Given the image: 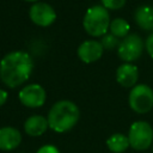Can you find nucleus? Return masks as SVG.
I'll use <instances>...</instances> for the list:
<instances>
[{
	"instance_id": "obj_1",
	"label": "nucleus",
	"mask_w": 153,
	"mask_h": 153,
	"mask_svg": "<svg viewBox=\"0 0 153 153\" xmlns=\"http://www.w3.org/2000/svg\"><path fill=\"white\" fill-rule=\"evenodd\" d=\"M33 68L32 57L22 50L6 54L0 61V79L10 88L24 84Z\"/></svg>"
},
{
	"instance_id": "obj_2",
	"label": "nucleus",
	"mask_w": 153,
	"mask_h": 153,
	"mask_svg": "<svg viewBox=\"0 0 153 153\" xmlns=\"http://www.w3.org/2000/svg\"><path fill=\"white\" fill-rule=\"evenodd\" d=\"M80 111L75 103L71 100L56 102L48 112L49 128L56 133H65L71 130L79 121Z\"/></svg>"
},
{
	"instance_id": "obj_3",
	"label": "nucleus",
	"mask_w": 153,
	"mask_h": 153,
	"mask_svg": "<svg viewBox=\"0 0 153 153\" xmlns=\"http://www.w3.org/2000/svg\"><path fill=\"white\" fill-rule=\"evenodd\" d=\"M82 26L92 37H100L105 35L110 27V16L108 10L102 5L90 7L84 16Z\"/></svg>"
},
{
	"instance_id": "obj_4",
	"label": "nucleus",
	"mask_w": 153,
	"mask_h": 153,
	"mask_svg": "<svg viewBox=\"0 0 153 153\" xmlns=\"http://www.w3.org/2000/svg\"><path fill=\"white\" fill-rule=\"evenodd\" d=\"M129 145L136 151H145L153 143V128L146 121H135L128 133Z\"/></svg>"
},
{
	"instance_id": "obj_5",
	"label": "nucleus",
	"mask_w": 153,
	"mask_h": 153,
	"mask_svg": "<svg viewBox=\"0 0 153 153\" xmlns=\"http://www.w3.org/2000/svg\"><path fill=\"white\" fill-rule=\"evenodd\" d=\"M129 106L137 114H146L153 108V90L146 84H137L129 92Z\"/></svg>"
},
{
	"instance_id": "obj_6",
	"label": "nucleus",
	"mask_w": 153,
	"mask_h": 153,
	"mask_svg": "<svg viewBox=\"0 0 153 153\" xmlns=\"http://www.w3.org/2000/svg\"><path fill=\"white\" fill-rule=\"evenodd\" d=\"M145 48V43L142 38L137 33H129L126 36L121 42L117 48V54L121 60L124 62H133L136 61Z\"/></svg>"
},
{
	"instance_id": "obj_7",
	"label": "nucleus",
	"mask_w": 153,
	"mask_h": 153,
	"mask_svg": "<svg viewBox=\"0 0 153 153\" xmlns=\"http://www.w3.org/2000/svg\"><path fill=\"white\" fill-rule=\"evenodd\" d=\"M31 22L38 26H49L56 19L55 10L47 2H35L29 10Z\"/></svg>"
},
{
	"instance_id": "obj_8",
	"label": "nucleus",
	"mask_w": 153,
	"mask_h": 153,
	"mask_svg": "<svg viewBox=\"0 0 153 153\" xmlns=\"http://www.w3.org/2000/svg\"><path fill=\"white\" fill-rule=\"evenodd\" d=\"M45 91L39 84L24 86L19 92V100L27 108H39L45 103Z\"/></svg>"
},
{
	"instance_id": "obj_9",
	"label": "nucleus",
	"mask_w": 153,
	"mask_h": 153,
	"mask_svg": "<svg viewBox=\"0 0 153 153\" xmlns=\"http://www.w3.org/2000/svg\"><path fill=\"white\" fill-rule=\"evenodd\" d=\"M103 45L100 42L94 39H87L84 41L78 47V57L85 62V63H92L97 60H99L103 55Z\"/></svg>"
},
{
	"instance_id": "obj_10",
	"label": "nucleus",
	"mask_w": 153,
	"mask_h": 153,
	"mask_svg": "<svg viewBox=\"0 0 153 153\" xmlns=\"http://www.w3.org/2000/svg\"><path fill=\"white\" fill-rule=\"evenodd\" d=\"M139 78V69L135 65L126 62L116 71V80L123 87H133L136 85Z\"/></svg>"
},
{
	"instance_id": "obj_11",
	"label": "nucleus",
	"mask_w": 153,
	"mask_h": 153,
	"mask_svg": "<svg viewBox=\"0 0 153 153\" xmlns=\"http://www.w3.org/2000/svg\"><path fill=\"white\" fill-rule=\"evenodd\" d=\"M22 142V134L18 129L13 127L0 128V149L12 151L19 146Z\"/></svg>"
},
{
	"instance_id": "obj_12",
	"label": "nucleus",
	"mask_w": 153,
	"mask_h": 153,
	"mask_svg": "<svg viewBox=\"0 0 153 153\" xmlns=\"http://www.w3.org/2000/svg\"><path fill=\"white\" fill-rule=\"evenodd\" d=\"M48 128V120L41 115H32L24 123V130L29 136H41Z\"/></svg>"
},
{
	"instance_id": "obj_13",
	"label": "nucleus",
	"mask_w": 153,
	"mask_h": 153,
	"mask_svg": "<svg viewBox=\"0 0 153 153\" xmlns=\"http://www.w3.org/2000/svg\"><path fill=\"white\" fill-rule=\"evenodd\" d=\"M134 20L139 27L146 31L153 30V7L149 5H142L135 10Z\"/></svg>"
},
{
	"instance_id": "obj_14",
	"label": "nucleus",
	"mask_w": 153,
	"mask_h": 153,
	"mask_svg": "<svg viewBox=\"0 0 153 153\" xmlns=\"http://www.w3.org/2000/svg\"><path fill=\"white\" fill-rule=\"evenodd\" d=\"M106 146L112 153H123L130 145L127 135L116 133L106 140Z\"/></svg>"
},
{
	"instance_id": "obj_15",
	"label": "nucleus",
	"mask_w": 153,
	"mask_h": 153,
	"mask_svg": "<svg viewBox=\"0 0 153 153\" xmlns=\"http://www.w3.org/2000/svg\"><path fill=\"white\" fill-rule=\"evenodd\" d=\"M110 32L118 37V38H124L126 36L129 35V30H130V25L129 23L123 19V18H115L114 20L110 22V27H109Z\"/></svg>"
},
{
	"instance_id": "obj_16",
	"label": "nucleus",
	"mask_w": 153,
	"mask_h": 153,
	"mask_svg": "<svg viewBox=\"0 0 153 153\" xmlns=\"http://www.w3.org/2000/svg\"><path fill=\"white\" fill-rule=\"evenodd\" d=\"M100 43H102L103 48L106 49V50H112L115 48H118V45H120L118 37L114 36L111 32L103 35L102 36V39H100Z\"/></svg>"
},
{
	"instance_id": "obj_17",
	"label": "nucleus",
	"mask_w": 153,
	"mask_h": 153,
	"mask_svg": "<svg viewBox=\"0 0 153 153\" xmlns=\"http://www.w3.org/2000/svg\"><path fill=\"white\" fill-rule=\"evenodd\" d=\"M127 0H102V6L106 10H120L126 5Z\"/></svg>"
},
{
	"instance_id": "obj_18",
	"label": "nucleus",
	"mask_w": 153,
	"mask_h": 153,
	"mask_svg": "<svg viewBox=\"0 0 153 153\" xmlns=\"http://www.w3.org/2000/svg\"><path fill=\"white\" fill-rule=\"evenodd\" d=\"M36 153H60V151L53 145H44L39 147Z\"/></svg>"
},
{
	"instance_id": "obj_19",
	"label": "nucleus",
	"mask_w": 153,
	"mask_h": 153,
	"mask_svg": "<svg viewBox=\"0 0 153 153\" xmlns=\"http://www.w3.org/2000/svg\"><path fill=\"white\" fill-rule=\"evenodd\" d=\"M145 48H146L148 55L153 59V32L147 37V39L145 42Z\"/></svg>"
},
{
	"instance_id": "obj_20",
	"label": "nucleus",
	"mask_w": 153,
	"mask_h": 153,
	"mask_svg": "<svg viewBox=\"0 0 153 153\" xmlns=\"http://www.w3.org/2000/svg\"><path fill=\"white\" fill-rule=\"evenodd\" d=\"M6 100H7V92L5 90L0 88V106L4 105L6 103Z\"/></svg>"
},
{
	"instance_id": "obj_21",
	"label": "nucleus",
	"mask_w": 153,
	"mask_h": 153,
	"mask_svg": "<svg viewBox=\"0 0 153 153\" xmlns=\"http://www.w3.org/2000/svg\"><path fill=\"white\" fill-rule=\"evenodd\" d=\"M25 1H29V2H36V1H38V0H25Z\"/></svg>"
},
{
	"instance_id": "obj_22",
	"label": "nucleus",
	"mask_w": 153,
	"mask_h": 153,
	"mask_svg": "<svg viewBox=\"0 0 153 153\" xmlns=\"http://www.w3.org/2000/svg\"><path fill=\"white\" fill-rule=\"evenodd\" d=\"M152 145H153V143H152ZM152 148H153V147H152Z\"/></svg>"
}]
</instances>
